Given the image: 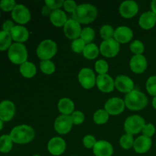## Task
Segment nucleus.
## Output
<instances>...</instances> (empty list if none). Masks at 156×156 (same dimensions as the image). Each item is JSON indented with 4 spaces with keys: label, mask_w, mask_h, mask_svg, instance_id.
I'll return each mask as SVG.
<instances>
[{
    "label": "nucleus",
    "mask_w": 156,
    "mask_h": 156,
    "mask_svg": "<svg viewBox=\"0 0 156 156\" xmlns=\"http://www.w3.org/2000/svg\"><path fill=\"white\" fill-rule=\"evenodd\" d=\"M80 85L85 89H91L96 85V76L94 72L89 68H83L78 76Z\"/></svg>",
    "instance_id": "nucleus-8"
},
{
    "label": "nucleus",
    "mask_w": 156,
    "mask_h": 156,
    "mask_svg": "<svg viewBox=\"0 0 156 156\" xmlns=\"http://www.w3.org/2000/svg\"><path fill=\"white\" fill-rule=\"evenodd\" d=\"M134 141L133 136L129 134H124L120 139V145L123 149H129L133 147Z\"/></svg>",
    "instance_id": "nucleus-34"
},
{
    "label": "nucleus",
    "mask_w": 156,
    "mask_h": 156,
    "mask_svg": "<svg viewBox=\"0 0 156 156\" xmlns=\"http://www.w3.org/2000/svg\"><path fill=\"white\" fill-rule=\"evenodd\" d=\"M96 85L98 89L104 93H110L114 91L115 83L109 75H98L96 78Z\"/></svg>",
    "instance_id": "nucleus-13"
},
{
    "label": "nucleus",
    "mask_w": 156,
    "mask_h": 156,
    "mask_svg": "<svg viewBox=\"0 0 156 156\" xmlns=\"http://www.w3.org/2000/svg\"><path fill=\"white\" fill-rule=\"evenodd\" d=\"M146 125L144 118L140 115H131L126 119L124 122V130L129 135H136L142 132L143 128Z\"/></svg>",
    "instance_id": "nucleus-6"
},
{
    "label": "nucleus",
    "mask_w": 156,
    "mask_h": 156,
    "mask_svg": "<svg viewBox=\"0 0 156 156\" xmlns=\"http://www.w3.org/2000/svg\"><path fill=\"white\" fill-rule=\"evenodd\" d=\"M114 31L112 27L109 24H105L103 25L100 29V35L101 37L104 40V41H108V40L112 39L114 38Z\"/></svg>",
    "instance_id": "nucleus-33"
},
{
    "label": "nucleus",
    "mask_w": 156,
    "mask_h": 156,
    "mask_svg": "<svg viewBox=\"0 0 156 156\" xmlns=\"http://www.w3.org/2000/svg\"><path fill=\"white\" fill-rule=\"evenodd\" d=\"M85 46H86L85 43L84 42L81 38H78V39L74 40V41H73L71 47L72 50H73L75 53H80L83 52Z\"/></svg>",
    "instance_id": "nucleus-38"
},
{
    "label": "nucleus",
    "mask_w": 156,
    "mask_h": 156,
    "mask_svg": "<svg viewBox=\"0 0 156 156\" xmlns=\"http://www.w3.org/2000/svg\"><path fill=\"white\" fill-rule=\"evenodd\" d=\"M19 70L21 76L27 79L33 78L37 73V68L34 64L31 62H28V61L21 64L20 66Z\"/></svg>",
    "instance_id": "nucleus-26"
},
{
    "label": "nucleus",
    "mask_w": 156,
    "mask_h": 156,
    "mask_svg": "<svg viewBox=\"0 0 156 156\" xmlns=\"http://www.w3.org/2000/svg\"><path fill=\"white\" fill-rule=\"evenodd\" d=\"M16 6V3L14 0H2L0 2V8L5 12H9L14 9Z\"/></svg>",
    "instance_id": "nucleus-41"
},
{
    "label": "nucleus",
    "mask_w": 156,
    "mask_h": 156,
    "mask_svg": "<svg viewBox=\"0 0 156 156\" xmlns=\"http://www.w3.org/2000/svg\"><path fill=\"white\" fill-rule=\"evenodd\" d=\"M99 51H100V50L98 47V46L91 43V44H86L82 53H83L84 57L86 58V59H94L98 56Z\"/></svg>",
    "instance_id": "nucleus-27"
},
{
    "label": "nucleus",
    "mask_w": 156,
    "mask_h": 156,
    "mask_svg": "<svg viewBox=\"0 0 156 156\" xmlns=\"http://www.w3.org/2000/svg\"><path fill=\"white\" fill-rule=\"evenodd\" d=\"M15 25L14 24L13 21H10V20H8V21H5L4 23H3L2 29L4 31L10 33V32L12 31V29L14 28V27H15Z\"/></svg>",
    "instance_id": "nucleus-45"
},
{
    "label": "nucleus",
    "mask_w": 156,
    "mask_h": 156,
    "mask_svg": "<svg viewBox=\"0 0 156 156\" xmlns=\"http://www.w3.org/2000/svg\"><path fill=\"white\" fill-rule=\"evenodd\" d=\"M33 156H41V155H33Z\"/></svg>",
    "instance_id": "nucleus-49"
},
{
    "label": "nucleus",
    "mask_w": 156,
    "mask_h": 156,
    "mask_svg": "<svg viewBox=\"0 0 156 156\" xmlns=\"http://www.w3.org/2000/svg\"><path fill=\"white\" fill-rule=\"evenodd\" d=\"M57 52V46L52 40H44L41 41L37 49V55L41 60H50Z\"/></svg>",
    "instance_id": "nucleus-5"
},
{
    "label": "nucleus",
    "mask_w": 156,
    "mask_h": 156,
    "mask_svg": "<svg viewBox=\"0 0 156 156\" xmlns=\"http://www.w3.org/2000/svg\"><path fill=\"white\" fill-rule=\"evenodd\" d=\"M0 16H1V12H0Z\"/></svg>",
    "instance_id": "nucleus-50"
},
{
    "label": "nucleus",
    "mask_w": 156,
    "mask_h": 156,
    "mask_svg": "<svg viewBox=\"0 0 156 156\" xmlns=\"http://www.w3.org/2000/svg\"><path fill=\"white\" fill-rule=\"evenodd\" d=\"M139 11V6L136 2L133 0L124 1L120 4L119 12L120 15L125 18H131L135 16Z\"/></svg>",
    "instance_id": "nucleus-15"
},
{
    "label": "nucleus",
    "mask_w": 156,
    "mask_h": 156,
    "mask_svg": "<svg viewBox=\"0 0 156 156\" xmlns=\"http://www.w3.org/2000/svg\"><path fill=\"white\" fill-rule=\"evenodd\" d=\"M147 59L143 55H134L129 61V67L136 74H141L147 68Z\"/></svg>",
    "instance_id": "nucleus-18"
},
{
    "label": "nucleus",
    "mask_w": 156,
    "mask_h": 156,
    "mask_svg": "<svg viewBox=\"0 0 156 156\" xmlns=\"http://www.w3.org/2000/svg\"><path fill=\"white\" fill-rule=\"evenodd\" d=\"M101 53L107 58H112L120 52V44L114 38L104 41L100 46Z\"/></svg>",
    "instance_id": "nucleus-7"
},
{
    "label": "nucleus",
    "mask_w": 156,
    "mask_h": 156,
    "mask_svg": "<svg viewBox=\"0 0 156 156\" xmlns=\"http://www.w3.org/2000/svg\"><path fill=\"white\" fill-rule=\"evenodd\" d=\"M146 90L150 95L156 97V76H150L146 81Z\"/></svg>",
    "instance_id": "nucleus-37"
},
{
    "label": "nucleus",
    "mask_w": 156,
    "mask_h": 156,
    "mask_svg": "<svg viewBox=\"0 0 156 156\" xmlns=\"http://www.w3.org/2000/svg\"><path fill=\"white\" fill-rule=\"evenodd\" d=\"M66 143L65 140L59 136L52 138L47 144V149L51 155L59 156L62 155L66 150Z\"/></svg>",
    "instance_id": "nucleus-14"
},
{
    "label": "nucleus",
    "mask_w": 156,
    "mask_h": 156,
    "mask_svg": "<svg viewBox=\"0 0 156 156\" xmlns=\"http://www.w3.org/2000/svg\"><path fill=\"white\" fill-rule=\"evenodd\" d=\"M3 127V123H2V121L1 120H0V130H1L2 129Z\"/></svg>",
    "instance_id": "nucleus-48"
},
{
    "label": "nucleus",
    "mask_w": 156,
    "mask_h": 156,
    "mask_svg": "<svg viewBox=\"0 0 156 156\" xmlns=\"http://www.w3.org/2000/svg\"><path fill=\"white\" fill-rule=\"evenodd\" d=\"M98 10L95 6L91 4L79 5L76 11L73 13V18L79 24H89L97 18Z\"/></svg>",
    "instance_id": "nucleus-1"
},
{
    "label": "nucleus",
    "mask_w": 156,
    "mask_h": 156,
    "mask_svg": "<svg viewBox=\"0 0 156 156\" xmlns=\"http://www.w3.org/2000/svg\"><path fill=\"white\" fill-rule=\"evenodd\" d=\"M133 37V32L129 27L126 26L118 27L114 31V38L119 44H126L132 40Z\"/></svg>",
    "instance_id": "nucleus-19"
},
{
    "label": "nucleus",
    "mask_w": 156,
    "mask_h": 156,
    "mask_svg": "<svg viewBox=\"0 0 156 156\" xmlns=\"http://www.w3.org/2000/svg\"><path fill=\"white\" fill-rule=\"evenodd\" d=\"M8 56L10 61L17 65H21L27 62V51L23 44L14 43L9 47Z\"/></svg>",
    "instance_id": "nucleus-4"
},
{
    "label": "nucleus",
    "mask_w": 156,
    "mask_h": 156,
    "mask_svg": "<svg viewBox=\"0 0 156 156\" xmlns=\"http://www.w3.org/2000/svg\"><path fill=\"white\" fill-rule=\"evenodd\" d=\"M143 136H145L146 137H149L151 138L152 136H153V135L155 133V127L152 123H148L144 126V127L143 128Z\"/></svg>",
    "instance_id": "nucleus-43"
},
{
    "label": "nucleus",
    "mask_w": 156,
    "mask_h": 156,
    "mask_svg": "<svg viewBox=\"0 0 156 156\" xmlns=\"http://www.w3.org/2000/svg\"><path fill=\"white\" fill-rule=\"evenodd\" d=\"M124 103L129 110L138 111H141L147 106L148 98L144 93L134 89L131 92L126 94Z\"/></svg>",
    "instance_id": "nucleus-3"
},
{
    "label": "nucleus",
    "mask_w": 156,
    "mask_h": 156,
    "mask_svg": "<svg viewBox=\"0 0 156 156\" xmlns=\"http://www.w3.org/2000/svg\"><path fill=\"white\" fill-rule=\"evenodd\" d=\"M12 141L18 144H26L34 139L35 131L28 125L15 126L9 134Z\"/></svg>",
    "instance_id": "nucleus-2"
},
{
    "label": "nucleus",
    "mask_w": 156,
    "mask_h": 156,
    "mask_svg": "<svg viewBox=\"0 0 156 156\" xmlns=\"http://www.w3.org/2000/svg\"><path fill=\"white\" fill-rule=\"evenodd\" d=\"M113 152L114 149L112 145L105 140L97 141L93 148V153L95 156H111Z\"/></svg>",
    "instance_id": "nucleus-20"
},
{
    "label": "nucleus",
    "mask_w": 156,
    "mask_h": 156,
    "mask_svg": "<svg viewBox=\"0 0 156 156\" xmlns=\"http://www.w3.org/2000/svg\"><path fill=\"white\" fill-rule=\"evenodd\" d=\"M129 49H130V51L135 55H140L143 54V53L144 52L145 47L142 41L136 40L133 42L131 43Z\"/></svg>",
    "instance_id": "nucleus-36"
},
{
    "label": "nucleus",
    "mask_w": 156,
    "mask_h": 156,
    "mask_svg": "<svg viewBox=\"0 0 156 156\" xmlns=\"http://www.w3.org/2000/svg\"><path fill=\"white\" fill-rule=\"evenodd\" d=\"M50 20L53 25L58 27H63L68 21L66 13L61 9L52 11L50 15Z\"/></svg>",
    "instance_id": "nucleus-24"
},
{
    "label": "nucleus",
    "mask_w": 156,
    "mask_h": 156,
    "mask_svg": "<svg viewBox=\"0 0 156 156\" xmlns=\"http://www.w3.org/2000/svg\"><path fill=\"white\" fill-rule=\"evenodd\" d=\"M77 6L78 5H76V2L73 1V0H66V1H64L63 8L68 12L73 13L76 11Z\"/></svg>",
    "instance_id": "nucleus-44"
},
{
    "label": "nucleus",
    "mask_w": 156,
    "mask_h": 156,
    "mask_svg": "<svg viewBox=\"0 0 156 156\" xmlns=\"http://www.w3.org/2000/svg\"><path fill=\"white\" fill-rule=\"evenodd\" d=\"M94 37H95V33L94 29L90 27H85L81 32L80 37L85 43V44H91L93 40L94 39Z\"/></svg>",
    "instance_id": "nucleus-31"
},
{
    "label": "nucleus",
    "mask_w": 156,
    "mask_h": 156,
    "mask_svg": "<svg viewBox=\"0 0 156 156\" xmlns=\"http://www.w3.org/2000/svg\"><path fill=\"white\" fill-rule=\"evenodd\" d=\"M151 9H152V12L156 15V0H153L151 2Z\"/></svg>",
    "instance_id": "nucleus-46"
},
{
    "label": "nucleus",
    "mask_w": 156,
    "mask_h": 156,
    "mask_svg": "<svg viewBox=\"0 0 156 156\" xmlns=\"http://www.w3.org/2000/svg\"><path fill=\"white\" fill-rule=\"evenodd\" d=\"M10 34L12 40L20 44L25 42L29 37L28 30L22 25H15Z\"/></svg>",
    "instance_id": "nucleus-23"
},
{
    "label": "nucleus",
    "mask_w": 156,
    "mask_h": 156,
    "mask_svg": "<svg viewBox=\"0 0 156 156\" xmlns=\"http://www.w3.org/2000/svg\"><path fill=\"white\" fill-rule=\"evenodd\" d=\"M58 109L62 115L70 116L74 112V102L68 98H61L58 102Z\"/></svg>",
    "instance_id": "nucleus-25"
},
{
    "label": "nucleus",
    "mask_w": 156,
    "mask_h": 156,
    "mask_svg": "<svg viewBox=\"0 0 156 156\" xmlns=\"http://www.w3.org/2000/svg\"><path fill=\"white\" fill-rule=\"evenodd\" d=\"M63 0H46L45 1L46 6L53 11L60 9L61 7H63Z\"/></svg>",
    "instance_id": "nucleus-40"
},
{
    "label": "nucleus",
    "mask_w": 156,
    "mask_h": 156,
    "mask_svg": "<svg viewBox=\"0 0 156 156\" xmlns=\"http://www.w3.org/2000/svg\"><path fill=\"white\" fill-rule=\"evenodd\" d=\"M73 121L70 116L60 115L54 121V129L61 135H65L70 132L73 127Z\"/></svg>",
    "instance_id": "nucleus-9"
},
{
    "label": "nucleus",
    "mask_w": 156,
    "mask_h": 156,
    "mask_svg": "<svg viewBox=\"0 0 156 156\" xmlns=\"http://www.w3.org/2000/svg\"><path fill=\"white\" fill-rule=\"evenodd\" d=\"M152 144L151 138L146 137L145 136H140L134 141L133 149L136 153L144 154L150 149Z\"/></svg>",
    "instance_id": "nucleus-21"
},
{
    "label": "nucleus",
    "mask_w": 156,
    "mask_h": 156,
    "mask_svg": "<svg viewBox=\"0 0 156 156\" xmlns=\"http://www.w3.org/2000/svg\"><path fill=\"white\" fill-rule=\"evenodd\" d=\"M109 119V114L105 109H99L93 115V120L98 125L105 124Z\"/></svg>",
    "instance_id": "nucleus-30"
},
{
    "label": "nucleus",
    "mask_w": 156,
    "mask_h": 156,
    "mask_svg": "<svg viewBox=\"0 0 156 156\" xmlns=\"http://www.w3.org/2000/svg\"><path fill=\"white\" fill-rule=\"evenodd\" d=\"M40 69L45 75H51L55 72V64L51 60H41L40 62Z\"/></svg>",
    "instance_id": "nucleus-32"
},
{
    "label": "nucleus",
    "mask_w": 156,
    "mask_h": 156,
    "mask_svg": "<svg viewBox=\"0 0 156 156\" xmlns=\"http://www.w3.org/2000/svg\"><path fill=\"white\" fill-rule=\"evenodd\" d=\"M152 106L156 110V97H154L152 99Z\"/></svg>",
    "instance_id": "nucleus-47"
},
{
    "label": "nucleus",
    "mask_w": 156,
    "mask_h": 156,
    "mask_svg": "<svg viewBox=\"0 0 156 156\" xmlns=\"http://www.w3.org/2000/svg\"><path fill=\"white\" fill-rule=\"evenodd\" d=\"M82 143H83L84 146L87 148V149H93L94 145L97 143V140H96V139L93 136L86 135L83 138Z\"/></svg>",
    "instance_id": "nucleus-42"
},
{
    "label": "nucleus",
    "mask_w": 156,
    "mask_h": 156,
    "mask_svg": "<svg viewBox=\"0 0 156 156\" xmlns=\"http://www.w3.org/2000/svg\"><path fill=\"white\" fill-rule=\"evenodd\" d=\"M15 114V106L11 101L5 100L0 103V120L8 122L13 118Z\"/></svg>",
    "instance_id": "nucleus-17"
},
{
    "label": "nucleus",
    "mask_w": 156,
    "mask_h": 156,
    "mask_svg": "<svg viewBox=\"0 0 156 156\" xmlns=\"http://www.w3.org/2000/svg\"><path fill=\"white\" fill-rule=\"evenodd\" d=\"M124 101L120 98H111L107 101L105 105V110L109 115H119L121 114L125 108Z\"/></svg>",
    "instance_id": "nucleus-10"
},
{
    "label": "nucleus",
    "mask_w": 156,
    "mask_h": 156,
    "mask_svg": "<svg viewBox=\"0 0 156 156\" xmlns=\"http://www.w3.org/2000/svg\"><path fill=\"white\" fill-rule=\"evenodd\" d=\"M94 69L99 75H105L107 74V73L108 72L109 65L107 61L104 60V59H99V60L96 61L95 64H94Z\"/></svg>",
    "instance_id": "nucleus-35"
},
{
    "label": "nucleus",
    "mask_w": 156,
    "mask_h": 156,
    "mask_svg": "<svg viewBox=\"0 0 156 156\" xmlns=\"http://www.w3.org/2000/svg\"><path fill=\"white\" fill-rule=\"evenodd\" d=\"M12 36L9 32L0 30V50H5L9 49L12 45Z\"/></svg>",
    "instance_id": "nucleus-29"
},
{
    "label": "nucleus",
    "mask_w": 156,
    "mask_h": 156,
    "mask_svg": "<svg viewBox=\"0 0 156 156\" xmlns=\"http://www.w3.org/2000/svg\"><path fill=\"white\" fill-rule=\"evenodd\" d=\"M71 156H74V155H71Z\"/></svg>",
    "instance_id": "nucleus-51"
},
{
    "label": "nucleus",
    "mask_w": 156,
    "mask_h": 156,
    "mask_svg": "<svg viewBox=\"0 0 156 156\" xmlns=\"http://www.w3.org/2000/svg\"><path fill=\"white\" fill-rule=\"evenodd\" d=\"M82 30L80 24L73 18L68 19L65 25L63 26V30L66 37L73 41L78 39L79 37H80Z\"/></svg>",
    "instance_id": "nucleus-12"
},
{
    "label": "nucleus",
    "mask_w": 156,
    "mask_h": 156,
    "mask_svg": "<svg viewBox=\"0 0 156 156\" xmlns=\"http://www.w3.org/2000/svg\"><path fill=\"white\" fill-rule=\"evenodd\" d=\"M13 146V141L9 135H3L0 137V152L8 153L11 151Z\"/></svg>",
    "instance_id": "nucleus-28"
},
{
    "label": "nucleus",
    "mask_w": 156,
    "mask_h": 156,
    "mask_svg": "<svg viewBox=\"0 0 156 156\" xmlns=\"http://www.w3.org/2000/svg\"><path fill=\"white\" fill-rule=\"evenodd\" d=\"M115 87L120 92L122 93H128L131 92L133 90H134V82L132 79L126 76H117L114 81Z\"/></svg>",
    "instance_id": "nucleus-16"
},
{
    "label": "nucleus",
    "mask_w": 156,
    "mask_h": 156,
    "mask_svg": "<svg viewBox=\"0 0 156 156\" xmlns=\"http://www.w3.org/2000/svg\"><path fill=\"white\" fill-rule=\"evenodd\" d=\"M156 24V15L152 12H146L143 13L139 20V24L144 30L152 29Z\"/></svg>",
    "instance_id": "nucleus-22"
},
{
    "label": "nucleus",
    "mask_w": 156,
    "mask_h": 156,
    "mask_svg": "<svg viewBox=\"0 0 156 156\" xmlns=\"http://www.w3.org/2000/svg\"><path fill=\"white\" fill-rule=\"evenodd\" d=\"M72 118V121L73 123L75 125H80L85 120V114L82 112V111H74L73 114L70 115Z\"/></svg>",
    "instance_id": "nucleus-39"
},
{
    "label": "nucleus",
    "mask_w": 156,
    "mask_h": 156,
    "mask_svg": "<svg viewBox=\"0 0 156 156\" xmlns=\"http://www.w3.org/2000/svg\"><path fill=\"white\" fill-rule=\"evenodd\" d=\"M12 17L14 21L20 24H27L30 20V12L24 5H16L12 12Z\"/></svg>",
    "instance_id": "nucleus-11"
}]
</instances>
